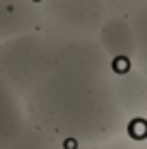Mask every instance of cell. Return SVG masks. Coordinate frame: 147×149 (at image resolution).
<instances>
[{
    "label": "cell",
    "instance_id": "1",
    "mask_svg": "<svg viewBox=\"0 0 147 149\" xmlns=\"http://www.w3.org/2000/svg\"><path fill=\"white\" fill-rule=\"evenodd\" d=\"M28 117L65 147H98L125 132L113 63L98 39H61L59 56L26 91Z\"/></svg>",
    "mask_w": 147,
    "mask_h": 149
},
{
    "label": "cell",
    "instance_id": "2",
    "mask_svg": "<svg viewBox=\"0 0 147 149\" xmlns=\"http://www.w3.org/2000/svg\"><path fill=\"white\" fill-rule=\"evenodd\" d=\"M39 33L61 39H98L108 19L106 0H37Z\"/></svg>",
    "mask_w": 147,
    "mask_h": 149
},
{
    "label": "cell",
    "instance_id": "3",
    "mask_svg": "<svg viewBox=\"0 0 147 149\" xmlns=\"http://www.w3.org/2000/svg\"><path fill=\"white\" fill-rule=\"evenodd\" d=\"M113 84L128 136L147 141V71L134 63L113 65Z\"/></svg>",
    "mask_w": 147,
    "mask_h": 149
},
{
    "label": "cell",
    "instance_id": "4",
    "mask_svg": "<svg viewBox=\"0 0 147 149\" xmlns=\"http://www.w3.org/2000/svg\"><path fill=\"white\" fill-rule=\"evenodd\" d=\"M98 41L113 65L134 63V33L128 15H108L98 33Z\"/></svg>",
    "mask_w": 147,
    "mask_h": 149
},
{
    "label": "cell",
    "instance_id": "5",
    "mask_svg": "<svg viewBox=\"0 0 147 149\" xmlns=\"http://www.w3.org/2000/svg\"><path fill=\"white\" fill-rule=\"evenodd\" d=\"M134 33V65L147 71V0L130 15Z\"/></svg>",
    "mask_w": 147,
    "mask_h": 149
},
{
    "label": "cell",
    "instance_id": "6",
    "mask_svg": "<svg viewBox=\"0 0 147 149\" xmlns=\"http://www.w3.org/2000/svg\"><path fill=\"white\" fill-rule=\"evenodd\" d=\"M110 9V15H132L145 0H106Z\"/></svg>",
    "mask_w": 147,
    "mask_h": 149
},
{
    "label": "cell",
    "instance_id": "7",
    "mask_svg": "<svg viewBox=\"0 0 147 149\" xmlns=\"http://www.w3.org/2000/svg\"><path fill=\"white\" fill-rule=\"evenodd\" d=\"M134 149H147V143H145V141H136Z\"/></svg>",
    "mask_w": 147,
    "mask_h": 149
},
{
    "label": "cell",
    "instance_id": "8",
    "mask_svg": "<svg viewBox=\"0 0 147 149\" xmlns=\"http://www.w3.org/2000/svg\"><path fill=\"white\" fill-rule=\"evenodd\" d=\"M63 149H98V147H84V145H74V147H63Z\"/></svg>",
    "mask_w": 147,
    "mask_h": 149
},
{
    "label": "cell",
    "instance_id": "9",
    "mask_svg": "<svg viewBox=\"0 0 147 149\" xmlns=\"http://www.w3.org/2000/svg\"><path fill=\"white\" fill-rule=\"evenodd\" d=\"M145 143H147V141H145Z\"/></svg>",
    "mask_w": 147,
    "mask_h": 149
}]
</instances>
